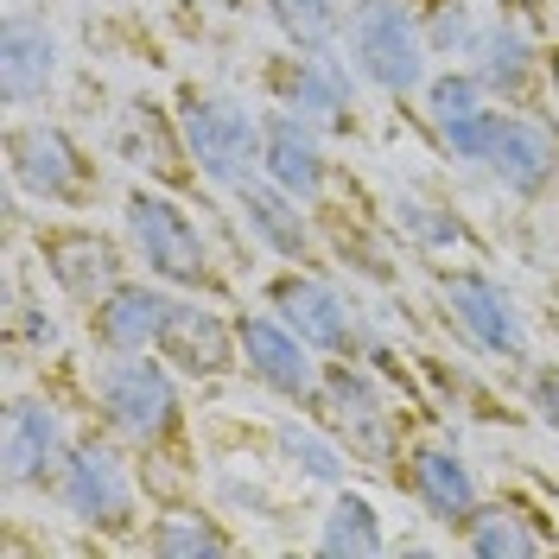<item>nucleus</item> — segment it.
<instances>
[{
	"mask_svg": "<svg viewBox=\"0 0 559 559\" xmlns=\"http://www.w3.org/2000/svg\"><path fill=\"white\" fill-rule=\"evenodd\" d=\"M90 401L103 426L140 457H166L185 439V394H178V369L159 349H134V356H103L90 369Z\"/></svg>",
	"mask_w": 559,
	"mask_h": 559,
	"instance_id": "f257e3e1",
	"label": "nucleus"
},
{
	"mask_svg": "<svg viewBox=\"0 0 559 559\" xmlns=\"http://www.w3.org/2000/svg\"><path fill=\"white\" fill-rule=\"evenodd\" d=\"M121 236L134 248V261L153 280H166L178 293H204V299H229V274L216 267L210 236L191 210L159 185H134L121 198Z\"/></svg>",
	"mask_w": 559,
	"mask_h": 559,
	"instance_id": "f03ea898",
	"label": "nucleus"
},
{
	"mask_svg": "<svg viewBox=\"0 0 559 559\" xmlns=\"http://www.w3.org/2000/svg\"><path fill=\"white\" fill-rule=\"evenodd\" d=\"M344 51L356 76L388 103L419 96L426 76H432V64H426L432 45H426V26H419V0H349Z\"/></svg>",
	"mask_w": 559,
	"mask_h": 559,
	"instance_id": "7ed1b4c3",
	"label": "nucleus"
},
{
	"mask_svg": "<svg viewBox=\"0 0 559 559\" xmlns=\"http://www.w3.org/2000/svg\"><path fill=\"white\" fill-rule=\"evenodd\" d=\"M312 414L324 419V432H331L349 457L376 464L388 477L401 471V452H407L401 414H394V401H388L382 376H376L362 356H331V362H324V388H318Z\"/></svg>",
	"mask_w": 559,
	"mask_h": 559,
	"instance_id": "20e7f679",
	"label": "nucleus"
},
{
	"mask_svg": "<svg viewBox=\"0 0 559 559\" xmlns=\"http://www.w3.org/2000/svg\"><path fill=\"white\" fill-rule=\"evenodd\" d=\"M7 178L20 198H33L45 210H90L103 191V166L90 159V146L45 121V115H13L7 128Z\"/></svg>",
	"mask_w": 559,
	"mask_h": 559,
	"instance_id": "39448f33",
	"label": "nucleus"
},
{
	"mask_svg": "<svg viewBox=\"0 0 559 559\" xmlns=\"http://www.w3.org/2000/svg\"><path fill=\"white\" fill-rule=\"evenodd\" d=\"M173 115H178V134L198 159V178L216 185V191H242L261 178V115L223 90H198L185 83L173 96Z\"/></svg>",
	"mask_w": 559,
	"mask_h": 559,
	"instance_id": "423d86ee",
	"label": "nucleus"
},
{
	"mask_svg": "<svg viewBox=\"0 0 559 559\" xmlns=\"http://www.w3.org/2000/svg\"><path fill=\"white\" fill-rule=\"evenodd\" d=\"M51 502H58L76 527H96L108 540L140 534V484H134V471H128L121 439H115L108 426L103 432H76L64 471H58Z\"/></svg>",
	"mask_w": 559,
	"mask_h": 559,
	"instance_id": "0eeeda50",
	"label": "nucleus"
},
{
	"mask_svg": "<svg viewBox=\"0 0 559 559\" xmlns=\"http://www.w3.org/2000/svg\"><path fill=\"white\" fill-rule=\"evenodd\" d=\"M439 306H445L452 331L477 356H489V362H522L527 369V356H534L527 312L489 267H439Z\"/></svg>",
	"mask_w": 559,
	"mask_h": 559,
	"instance_id": "6e6552de",
	"label": "nucleus"
},
{
	"mask_svg": "<svg viewBox=\"0 0 559 559\" xmlns=\"http://www.w3.org/2000/svg\"><path fill=\"white\" fill-rule=\"evenodd\" d=\"M267 90H274L280 108L306 115L324 134H356V121H362V76H356L344 45H331V51H280L267 64Z\"/></svg>",
	"mask_w": 559,
	"mask_h": 559,
	"instance_id": "1a4fd4ad",
	"label": "nucleus"
},
{
	"mask_svg": "<svg viewBox=\"0 0 559 559\" xmlns=\"http://www.w3.org/2000/svg\"><path fill=\"white\" fill-rule=\"evenodd\" d=\"M70 445H76V432H70L64 407L51 394L20 388L7 401V419H0V484H7V496H33V489L51 496Z\"/></svg>",
	"mask_w": 559,
	"mask_h": 559,
	"instance_id": "9d476101",
	"label": "nucleus"
},
{
	"mask_svg": "<svg viewBox=\"0 0 559 559\" xmlns=\"http://www.w3.org/2000/svg\"><path fill=\"white\" fill-rule=\"evenodd\" d=\"M267 312H280L306 344L331 362V356H362L369 349V331H362V312L344 286L318 267H286V274L267 280Z\"/></svg>",
	"mask_w": 559,
	"mask_h": 559,
	"instance_id": "9b49d317",
	"label": "nucleus"
},
{
	"mask_svg": "<svg viewBox=\"0 0 559 559\" xmlns=\"http://www.w3.org/2000/svg\"><path fill=\"white\" fill-rule=\"evenodd\" d=\"M236 337H242V369L248 382H261L286 407H318L324 388V356H318L280 312H236Z\"/></svg>",
	"mask_w": 559,
	"mask_h": 559,
	"instance_id": "f8f14e48",
	"label": "nucleus"
},
{
	"mask_svg": "<svg viewBox=\"0 0 559 559\" xmlns=\"http://www.w3.org/2000/svg\"><path fill=\"white\" fill-rule=\"evenodd\" d=\"M464 64L477 70L496 103L527 108L540 90H547V38H534V26L522 20V7H502V13H484V26L471 38Z\"/></svg>",
	"mask_w": 559,
	"mask_h": 559,
	"instance_id": "ddd939ff",
	"label": "nucleus"
},
{
	"mask_svg": "<svg viewBox=\"0 0 559 559\" xmlns=\"http://www.w3.org/2000/svg\"><path fill=\"white\" fill-rule=\"evenodd\" d=\"M419 96H426V128H432V140L452 153L457 166H477V173H484L489 146H496V134H502L509 103H496L484 83H477V70L471 64L426 76Z\"/></svg>",
	"mask_w": 559,
	"mask_h": 559,
	"instance_id": "4468645a",
	"label": "nucleus"
},
{
	"mask_svg": "<svg viewBox=\"0 0 559 559\" xmlns=\"http://www.w3.org/2000/svg\"><path fill=\"white\" fill-rule=\"evenodd\" d=\"M128 236L115 242L103 236L96 223H51V229H38V261H45V274L58 280V293H64L70 306H96L108 286H121L128 280Z\"/></svg>",
	"mask_w": 559,
	"mask_h": 559,
	"instance_id": "2eb2a0df",
	"label": "nucleus"
},
{
	"mask_svg": "<svg viewBox=\"0 0 559 559\" xmlns=\"http://www.w3.org/2000/svg\"><path fill=\"white\" fill-rule=\"evenodd\" d=\"M324 128H312L306 115L293 108H261V178H274L280 191H293L299 204L324 210L331 185H337V159L324 146Z\"/></svg>",
	"mask_w": 559,
	"mask_h": 559,
	"instance_id": "dca6fc26",
	"label": "nucleus"
},
{
	"mask_svg": "<svg viewBox=\"0 0 559 559\" xmlns=\"http://www.w3.org/2000/svg\"><path fill=\"white\" fill-rule=\"evenodd\" d=\"M484 173L509 191V198H522V204H540L547 191L559 185V128L554 115H540V103L527 108H509L502 115V134L489 146Z\"/></svg>",
	"mask_w": 559,
	"mask_h": 559,
	"instance_id": "f3484780",
	"label": "nucleus"
},
{
	"mask_svg": "<svg viewBox=\"0 0 559 559\" xmlns=\"http://www.w3.org/2000/svg\"><path fill=\"white\" fill-rule=\"evenodd\" d=\"M159 356L173 362L185 382H216V376L242 369V337H236V318L223 312V299L178 293L173 324H166V337H159Z\"/></svg>",
	"mask_w": 559,
	"mask_h": 559,
	"instance_id": "a211bd4d",
	"label": "nucleus"
},
{
	"mask_svg": "<svg viewBox=\"0 0 559 559\" xmlns=\"http://www.w3.org/2000/svg\"><path fill=\"white\" fill-rule=\"evenodd\" d=\"M173 306H178V286L153 274H128L121 286H108L103 299L90 306V344L103 356H134V349H159L166 324H173Z\"/></svg>",
	"mask_w": 559,
	"mask_h": 559,
	"instance_id": "6ab92c4d",
	"label": "nucleus"
},
{
	"mask_svg": "<svg viewBox=\"0 0 559 559\" xmlns=\"http://www.w3.org/2000/svg\"><path fill=\"white\" fill-rule=\"evenodd\" d=\"M394 484H407V496L419 502V515L439 527H464L477 515V502H484V489H477V471L452 452V445H439V439H414L407 452H401V471H394Z\"/></svg>",
	"mask_w": 559,
	"mask_h": 559,
	"instance_id": "aec40b11",
	"label": "nucleus"
},
{
	"mask_svg": "<svg viewBox=\"0 0 559 559\" xmlns=\"http://www.w3.org/2000/svg\"><path fill=\"white\" fill-rule=\"evenodd\" d=\"M51 90H58V33L33 7H7V26H0V96H7L13 115H26Z\"/></svg>",
	"mask_w": 559,
	"mask_h": 559,
	"instance_id": "412c9836",
	"label": "nucleus"
},
{
	"mask_svg": "<svg viewBox=\"0 0 559 559\" xmlns=\"http://www.w3.org/2000/svg\"><path fill=\"white\" fill-rule=\"evenodd\" d=\"M236 216L254 242L267 248L274 261L286 267H318V223H312V204H299L293 191H280L274 178H254L236 191Z\"/></svg>",
	"mask_w": 559,
	"mask_h": 559,
	"instance_id": "4be33fe9",
	"label": "nucleus"
},
{
	"mask_svg": "<svg viewBox=\"0 0 559 559\" xmlns=\"http://www.w3.org/2000/svg\"><path fill=\"white\" fill-rule=\"evenodd\" d=\"M115 153L128 166H140L153 185H191L198 178V159H191L185 134H178V115L159 103H128L121 128H115Z\"/></svg>",
	"mask_w": 559,
	"mask_h": 559,
	"instance_id": "5701e85b",
	"label": "nucleus"
},
{
	"mask_svg": "<svg viewBox=\"0 0 559 559\" xmlns=\"http://www.w3.org/2000/svg\"><path fill=\"white\" fill-rule=\"evenodd\" d=\"M452 540L464 547V554H477V559H534V554L554 547V534H540L522 502H502V496H496V502L484 496L477 515L457 527Z\"/></svg>",
	"mask_w": 559,
	"mask_h": 559,
	"instance_id": "b1692460",
	"label": "nucleus"
},
{
	"mask_svg": "<svg viewBox=\"0 0 559 559\" xmlns=\"http://www.w3.org/2000/svg\"><path fill=\"white\" fill-rule=\"evenodd\" d=\"M388 216H394V229L414 248H426V254H477V229H471L445 198H426L414 185H394V191H388Z\"/></svg>",
	"mask_w": 559,
	"mask_h": 559,
	"instance_id": "393cba45",
	"label": "nucleus"
},
{
	"mask_svg": "<svg viewBox=\"0 0 559 559\" xmlns=\"http://www.w3.org/2000/svg\"><path fill=\"white\" fill-rule=\"evenodd\" d=\"M140 547L159 559H223L236 554V534L204 515V509H159L153 522L140 527Z\"/></svg>",
	"mask_w": 559,
	"mask_h": 559,
	"instance_id": "a878e982",
	"label": "nucleus"
},
{
	"mask_svg": "<svg viewBox=\"0 0 559 559\" xmlns=\"http://www.w3.org/2000/svg\"><path fill=\"white\" fill-rule=\"evenodd\" d=\"M388 547L394 540H388V527H382V509L362 489H337L331 509H324V522H318V554L369 559V554H388Z\"/></svg>",
	"mask_w": 559,
	"mask_h": 559,
	"instance_id": "bb28decb",
	"label": "nucleus"
},
{
	"mask_svg": "<svg viewBox=\"0 0 559 559\" xmlns=\"http://www.w3.org/2000/svg\"><path fill=\"white\" fill-rule=\"evenodd\" d=\"M261 13L274 20V33L293 51H331V45H344L349 0H261Z\"/></svg>",
	"mask_w": 559,
	"mask_h": 559,
	"instance_id": "cd10ccee",
	"label": "nucleus"
},
{
	"mask_svg": "<svg viewBox=\"0 0 559 559\" xmlns=\"http://www.w3.org/2000/svg\"><path fill=\"white\" fill-rule=\"evenodd\" d=\"M274 445H280V457H286L306 484H324V489H344L349 484V452L331 439V432L299 426V419H280V426H274Z\"/></svg>",
	"mask_w": 559,
	"mask_h": 559,
	"instance_id": "c85d7f7f",
	"label": "nucleus"
},
{
	"mask_svg": "<svg viewBox=\"0 0 559 559\" xmlns=\"http://www.w3.org/2000/svg\"><path fill=\"white\" fill-rule=\"evenodd\" d=\"M419 26H426L432 58H464L477 26H484V13L471 0H419Z\"/></svg>",
	"mask_w": 559,
	"mask_h": 559,
	"instance_id": "c756f323",
	"label": "nucleus"
},
{
	"mask_svg": "<svg viewBox=\"0 0 559 559\" xmlns=\"http://www.w3.org/2000/svg\"><path fill=\"white\" fill-rule=\"evenodd\" d=\"M527 401H534L540 426H554V432H559V362L527 356Z\"/></svg>",
	"mask_w": 559,
	"mask_h": 559,
	"instance_id": "7c9ffc66",
	"label": "nucleus"
},
{
	"mask_svg": "<svg viewBox=\"0 0 559 559\" xmlns=\"http://www.w3.org/2000/svg\"><path fill=\"white\" fill-rule=\"evenodd\" d=\"M547 96L559 103V38H547Z\"/></svg>",
	"mask_w": 559,
	"mask_h": 559,
	"instance_id": "2f4dec72",
	"label": "nucleus"
},
{
	"mask_svg": "<svg viewBox=\"0 0 559 559\" xmlns=\"http://www.w3.org/2000/svg\"><path fill=\"white\" fill-rule=\"evenodd\" d=\"M210 7H223V13H242L248 0H210Z\"/></svg>",
	"mask_w": 559,
	"mask_h": 559,
	"instance_id": "473e14b6",
	"label": "nucleus"
},
{
	"mask_svg": "<svg viewBox=\"0 0 559 559\" xmlns=\"http://www.w3.org/2000/svg\"><path fill=\"white\" fill-rule=\"evenodd\" d=\"M502 7H515V0H502Z\"/></svg>",
	"mask_w": 559,
	"mask_h": 559,
	"instance_id": "72a5a7b5",
	"label": "nucleus"
}]
</instances>
